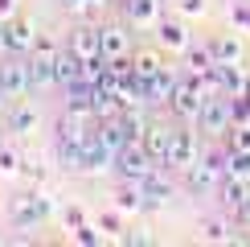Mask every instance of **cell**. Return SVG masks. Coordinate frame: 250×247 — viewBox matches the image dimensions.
<instances>
[{"mask_svg":"<svg viewBox=\"0 0 250 247\" xmlns=\"http://www.w3.org/2000/svg\"><path fill=\"white\" fill-rule=\"evenodd\" d=\"M62 222H66V231H78V226L90 222V219H86V210H82V206H66V210H62Z\"/></svg>","mask_w":250,"mask_h":247,"instance_id":"obj_31","label":"cell"},{"mask_svg":"<svg viewBox=\"0 0 250 247\" xmlns=\"http://www.w3.org/2000/svg\"><path fill=\"white\" fill-rule=\"evenodd\" d=\"M123 4H127V25H135V29L160 25V0H123Z\"/></svg>","mask_w":250,"mask_h":247,"instance_id":"obj_17","label":"cell"},{"mask_svg":"<svg viewBox=\"0 0 250 247\" xmlns=\"http://www.w3.org/2000/svg\"><path fill=\"white\" fill-rule=\"evenodd\" d=\"M201 157V144H197V132H176L172 148H168V169H189V165Z\"/></svg>","mask_w":250,"mask_h":247,"instance_id":"obj_9","label":"cell"},{"mask_svg":"<svg viewBox=\"0 0 250 247\" xmlns=\"http://www.w3.org/2000/svg\"><path fill=\"white\" fill-rule=\"evenodd\" d=\"M0 54H8V25L0 21Z\"/></svg>","mask_w":250,"mask_h":247,"instance_id":"obj_38","label":"cell"},{"mask_svg":"<svg viewBox=\"0 0 250 247\" xmlns=\"http://www.w3.org/2000/svg\"><path fill=\"white\" fill-rule=\"evenodd\" d=\"M95 222H99L107 235H119V231H123V222H119V210H107V214H99Z\"/></svg>","mask_w":250,"mask_h":247,"instance_id":"obj_33","label":"cell"},{"mask_svg":"<svg viewBox=\"0 0 250 247\" xmlns=\"http://www.w3.org/2000/svg\"><path fill=\"white\" fill-rule=\"evenodd\" d=\"M156 37H160V46L172 49V54H185V49L193 46L189 29H185L181 21H164V17H160V25H156Z\"/></svg>","mask_w":250,"mask_h":247,"instance_id":"obj_16","label":"cell"},{"mask_svg":"<svg viewBox=\"0 0 250 247\" xmlns=\"http://www.w3.org/2000/svg\"><path fill=\"white\" fill-rule=\"evenodd\" d=\"M209 49H213L217 66H230V62H242V41H238L234 33H226V37H213V41H209Z\"/></svg>","mask_w":250,"mask_h":247,"instance_id":"obj_25","label":"cell"},{"mask_svg":"<svg viewBox=\"0 0 250 247\" xmlns=\"http://www.w3.org/2000/svg\"><path fill=\"white\" fill-rule=\"evenodd\" d=\"M230 17H234V29H242V33H250V0H238Z\"/></svg>","mask_w":250,"mask_h":247,"instance_id":"obj_32","label":"cell"},{"mask_svg":"<svg viewBox=\"0 0 250 247\" xmlns=\"http://www.w3.org/2000/svg\"><path fill=\"white\" fill-rule=\"evenodd\" d=\"M62 8H66V13H74V17H82V13H95V0H62Z\"/></svg>","mask_w":250,"mask_h":247,"instance_id":"obj_34","label":"cell"},{"mask_svg":"<svg viewBox=\"0 0 250 247\" xmlns=\"http://www.w3.org/2000/svg\"><path fill=\"white\" fill-rule=\"evenodd\" d=\"M160 70H164V58L156 54V49H135V54H131V74L135 78L148 82L152 74H160Z\"/></svg>","mask_w":250,"mask_h":247,"instance_id":"obj_23","label":"cell"},{"mask_svg":"<svg viewBox=\"0 0 250 247\" xmlns=\"http://www.w3.org/2000/svg\"><path fill=\"white\" fill-rule=\"evenodd\" d=\"M66 49H74V54L86 62V58H99L103 54V41H99V29L95 25H78L74 33H70V41H66Z\"/></svg>","mask_w":250,"mask_h":247,"instance_id":"obj_13","label":"cell"},{"mask_svg":"<svg viewBox=\"0 0 250 247\" xmlns=\"http://www.w3.org/2000/svg\"><path fill=\"white\" fill-rule=\"evenodd\" d=\"M4 99H8V95H4V91H0V107H4Z\"/></svg>","mask_w":250,"mask_h":247,"instance_id":"obj_39","label":"cell"},{"mask_svg":"<svg viewBox=\"0 0 250 247\" xmlns=\"http://www.w3.org/2000/svg\"><path fill=\"white\" fill-rule=\"evenodd\" d=\"M13 8H17V0H0V21L13 17Z\"/></svg>","mask_w":250,"mask_h":247,"instance_id":"obj_37","label":"cell"},{"mask_svg":"<svg viewBox=\"0 0 250 247\" xmlns=\"http://www.w3.org/2000/svg\"><path fill=\"white\" fill-rule=\"evenodd\" d=\"M58 54H62L58 37H45V33H37L33 49H29V58H33V62H45V66H54V62H58Z\"/></svg>","mask_w":250,"mask_h":247,"instance_id":"obj_26","label":"cell"},{"mask_svg":"<svg viewBox=\"0 0 250 247\" xmlns=\"http://www.w3.org/2000/svg\"><path fill=\"white\" fill-rule=\"evenodd\" d=\"M115 210H119V214L144 210V190H140V181H123L119 190H115Z\"/></svg>","mask_w":250,"mask_h":247,"instance_id":"obj_24","label":"cell"},{"mask_svg":"<svg viewBox=\"0 0 250 247\" xmlns=\"http://www.w3.org/2000/svg\"><path fill=\"white\" fill-rule=\"evenodd\" d=\"M70 235H74V243H86V247H95V243L107 239V231H103L99 222H82L78 231H70Z\"/></svg>","mask_w":250,"mask_h":247,"instance_id":"obj_29","label":"cell"},{"mask_svg":"<svg viewBox=\"0 0 250 247\" xmlns=\"http://www.w3.org/2000/svg\"><path fill=\"white\" fill-rule=\"evenodd\" d=\"M99 41H103V58H107V62L131 58V37H127L123 25H103L99 29Z\"/></svg>","mask_w":250,"mask_h":247,"instance_id":"obj_10","label":"cell"},{"mask_svg":"<svg viewBox=\"0 0 250 247\" xmlns=\"http://www.w3.org/2000/svg\"><path fill=\"white\" fill-rule=\"evenodd\" d=\"M205 91H201V82L197 78H181L176 82V91H172V99H168V107H172V116L176 120H185V124H197V116H201V107H205Z\"/></svg>","mask_w":250,"mask_h":247,"instance_id":"obj_4","label":"cell"},{"mask_svg":"<svg viewBox=\"0 0 250 247\" xmlns=\"http://www.w3.org/2000/svg\"><path fill=\"white\" fill-rule=\"evenodd\" d=\"M54 82L58 87H70V82H82V58L74 49H62L54 62Z\"/></svg>","mask_w":250,"mask_h":247,"instance_id":"obj_18","label":"cell"},{"mask_svg":"<svg viewBox=\"0 0 250 247\" xmlns=\"http://www.w3.org/2000/svg\"><path fill=\"white\" fill-rule=\"evenodd\" d=\"M49 210H54V198H49L45 190L17 194V198L8 202V219H13V226H21V231H29V226H41V222L49 219Z\"/></svg>","mask_w":250,"mask_h":247,"instance_id":"obj_1","label":"cell"},{"mask_svg":"<svg viewBox=\"0 0 250 247\" xmlns=\"http://www.w3.org/2000/svg\"><path fill=\"white\" fill-rule=\"evenodd\" d=\"M107 169H115V148H111V144H103L99 132H90L86 144H82V165H78V173L99 177V173H107Z\"/></svg>","mask_w":250,"mask_h":247,"instance_id":"obj_6","label":"cell"},{"mask_svg":"<svg viewBox=\"0 0 250 247\" xmlns=\"http://www.w3.org/2000/svg\"><path fill=\"white\" fill-rule=\"evenodd\" d=\"M0 91H4L8 99H21V95H29L33 91V82H29V58H8V62H0Z\"/></svg>","mask_w":250,"mask_h":247,"instance_id":"obj_7","label":"cell"},{"mask_svg":"<svg viewBox=\"0 0 250 247\" xmlns=\"http://www.w3.org/2000/svg\"><path fill=\"white\" fill-rule=\"evenodd\" d=\"M197 128L205 136H226L234 128V99L230 95H209L205 107H201V116H197Z\"/></svg>","mask_w":250,"mask_h":247,"instance_id":"obj_3","label":"cell"},{"mask_svg":"<svg viewBox=\"0 0 250 247\" xmlns=\"http://www.w3.org/2000/svg\"><path fill=\"white\" fill-rule=\"evenodd\" d=\"M213 66H217V58H213V49H209V46H189V49H185V70H189L193 78L209 74Z\"/></svg>","mask_w":250,"mask_h":247,"instance_id":"obj_20","label":"cell"},{"mask_svg":"<svg viewBox=\"0 0 250 247\" xmlns=\"http://www.w3.org/2000/svg\"><path fill=\"white\" fill-rule=\"evenodd\" d=\"M201 239H209V243H238L242 235H238V226L226 222V219H201Z\"/></svg>","mask_w":250,"mask_h":247,"instance_id":"obj_22","label":"cell"},{"mask_svg":"<svg viewBox=\"0 0 250 247\" xmlns=\"http://www.w3.org/2000/svg\"><path fill=\"white\" fill-rule=\"evenodd\" d=\"M226 148L230 152H250V124H234L226 132Z\"/></svg>","mask_w":250,"mask_h":247,"instance_id":"obj_27","label":"cell"},{"mask_svg":"<svg viewBox=\"0 0 250 247\" xmlns=\"http://www.w3.org/2000/svg\"><path fill=\"white\" fill-rule=\"evenodd\" d=\"M140 190H144V210H156V206H168L172 202V185L160 177V169H152L148 177L140 181Z\"/></svg>","mask_w":250,"mask_h":247,"instance_id":"obj_11","label":"cell"},{"mask_svg":"<svg viewBox=\"0 0 250 247\" xmlns=\"http://www.w3.org/2000/svg\"><path fill=\"white\" fill-rule=\"evenodd\" d=\"M250 198V181L246 177H234V173H226L222 181H217V202L226 206V210H238Z\"/></svg>","mask_w":250,"mask_h":247,"instance_id":"obj_14","label":"cell"},{"mask_svg":"<svg viewBox=\"0 0 250 247\" xmlns=\"http://www.w3.org/2000/svg\"><path fill=\"white\" fill-rule=\"evenodd\" d=\"M172 136H176V128H168V124H148V128H144V136H140V144L148 148V157L160 165V169H168V148H172Z\"/></svg>","mask_w":250,"mask_h":247,"instance_id":"obj_8","label":"cell"},{"mask_svg":"<svg viewBox=\"0 0 250 247\" xmlns=\"http://www.w3.org/2000/svg\"><path fill=\"white\" fill-rule=\"evenodd\" d=\"M217 82H222V95H250V74L242 70V62H230V66H217Z\"/></svg>","mask_w":250,"mask_h":247,"instance_id":"obj_12","label":"cell"},{"mask_svg":"<svg viewBox=\"0 0 250 247\" xmlns=\"http://www.w3.org/2000/svg\"><path fill=\"white\" fill-rule=\"evenodd\" d=\"M226 173L250 181V152H230V148H226Z\"/></svg>","mask_w":250,"mask_h":247,"instance_id":"obj_30","label":"cell"},{"mask_svg":"<svg viewBox=\"0 0 250 247\" xmlns=\"http://www.w3.org/2000/svg\"><path fill=\"white\" fill-rule=\"evenodd\" d=\"M21 169H25V157H21L17 148H8V144H0V173H4V177H17Z\"/></svg>","mask_w":250,"mask_h":247,"instance_id":"obj_28","label":"cell"},{"mask_svg":"<svg viewBox=\"0 0 250 247\" xmlns=\"http://www.w3.org/2000/svg\"><path fill=\"white\" fill-rule=\"evenodd\" d=\"M234 226H238V231H250V198L234 210Z\"/></svg>","mask_w":250,"mask_h":247,"instance_id":"obj_36","label":"cell"},{"mask_svg":"<svg viewBox=\"0 0 250 247\" xmlns=\"http://www.w3.org/2000/svg\"><path fill=\"white\" fill-rule=\"evenodd\" d=\"M176 82H181V78L172 74V66H164L160 74H152L148 78V103H168L172 91H176Z\"/></svg>","mask_w":250,"mask_h":247,"instance_id":"obj_19","label":"cell"},{"mask_svg":"<svg viewBox=\"0 0 250 247\" xmlns=\"http://www.w3.org/2000/svg\"><path fill=\"white\" fill-rule=\"evenodd\" d=\"M37 124H41L37 107L21 103V107H13V116H8V132H13V136H33V132H37Z\"/></svg>","mask_w":250,"mask_h":247,"instance_id":"obj_21","label":"cell"},{"mask_svg":"<svg viewBox=\"0 0 250 247\" xmlns=\"http://www.w3.org/2000/svg\"><path fill=\"white\" fill-rule=\"evenodd\" d=\"M176 8H181V17H201L205 0H176Z\"/></svg>","mask_w":250,"mask_h":247,"instance_id":"obj_35","label":"cell"},{"mask_svg":"<svg viewBox=\"0 0 250 247\" xmlns=\"http://www.w3.org/2000/svg\"><path fill=\"white\" fill-rule=\"evenodd\" d=\"M4 25H8V54H29V49H33V41H37L33 21H25V17H8Z\"/></svg>","mask_w":250,"mask_h":247,"instance_id":"obj_15","label":"cell"},{"mask_svg":"<svg viewBox=\"0 0 250 247\" xmlns=\"http://www.w3.org/2000/svg\"><path fill=\"white\" fill-rule=\"evenodd\" d=\"M226 177V152H209V157H197L185 169V185L193 194H217V181Z\"/></svg>","mask_w":250,"mask_h":247,"instance_id":"obj_2","label":"cell"},{"mask_svg":"<svg viewBox=\"0 0 250 247\" xmlns=\"http://www.w3.org/2000/svg\"><path fill=\"white\" fill-rule=\"evenodd\" d=\"M115 169H119V177H123V181H144L152 169H160V165L148 157V148H144L140 140H127V144L115 152Z\"/></svg>","mask_w":250,"mask_h":247,"instance_id":"obj_5","label":"cell"}]
</instances>
